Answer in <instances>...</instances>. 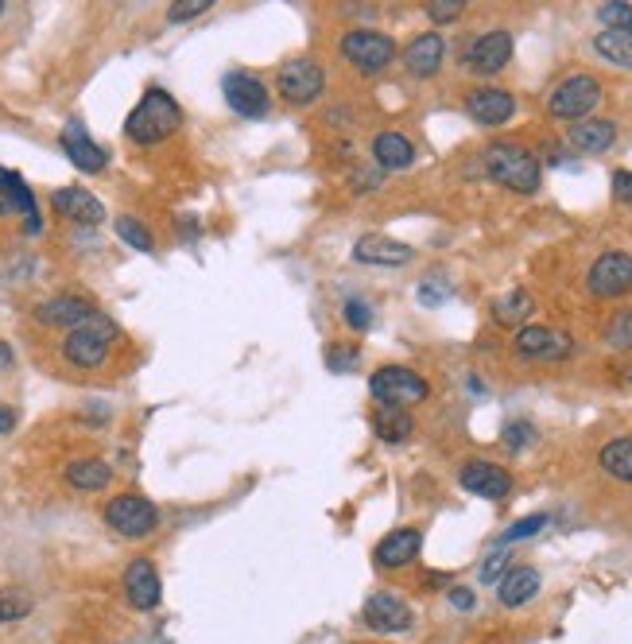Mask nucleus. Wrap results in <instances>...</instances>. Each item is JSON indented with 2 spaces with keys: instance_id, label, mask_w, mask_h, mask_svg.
<instances>
[{
  "instance_id": "c9c22d12",
  "label": "nucleus",
  "mask_w": 632,
  "mask_h": 644,
  "mask_svg": "<svg viewBox=\"0 0 632 644\" xmlns=\"http://www.w3.org/2000/svg\"><path fill=\"white\" fill-rule=\"evenodd\" d=\"M547 528V516L536 513V516H524V520H516V524H508V532L501 536V544H516V540H532L536 532Z\"/></svg>"
},
{
  "instance_id": "49530a36",
  "label": "nucleus",
  "mask_w": 632,
  "mask_h": 644,
  "mask_svg": "<svg viewBox=\"0 0 632 644\" xmlns=\"http://www.w3.org/2000/svg\"><path fill=\"white\" fill-rule=\"evenodd\" d=\"M8 365H12V346L0 342V369H8Z\"/></svg>"
},
{
  "instance_id": "f704fd0d",
  "label": "nucleus",
  "mask_w": 632,
  "mask_h": 644,
  "mask_svg": "<svg viewBox=\"0 0 632 644\" xmlns=\"http://www.w3.org/2000/svg\"><path fill=\"white\" fill-rule=\"evenodd\" d=\"M357 361H361V350L349 346V342H330V346H326V365H330L334 373H353Z\"/></svg>"
},
{
  "instance_id": "a18cd8bd",
  "label": "nucleus",
  "mask_w": 632,
  "mask_h": 644,
  "mask_svg": "<svg viewBox=\"0 0 632 644\" xmlns=\"http://www.w3.org/2000/svg\"><path fill=\"white\" fill-rule=\"evenodd\" d=\"M16 427V408H8V404H0V435H8Z\"/></svg>"
},
{
  "instance_id": "4c0bfd02",
  "label": "nucleus",
  "mask_w": 632,
  "mask_h": 644,
  "mask_svg": "<svg viewBox=\"0 0 632 644\" xmlns=\"http://www.w3.org/2000/svg\"><path fill=\"white\" fill-rule=\"evenodd\" d=\"M346 322L353 330H369L373 326V307L365 299H346Z\"/></svg>"
},
{
  "instance_id": "79ce46f5",
  "label": "nucleus",
  "mask_w": 632,
  "mask_h": 644,
  "mask_svg": "<svg viewBox=\"0 0 632 644\" xmlns=\"http://www.w3.org/2000/svg\"><path fill=\"white\" fill-rule=\"evenodd\" d=\"M505 563H508V555L505 551H497V555H489L485 563H481V582H497L501 575H505Z\"/></svg>"
},
{
  "instance_id": "1a4fd4ad",
  "label": "nucleus",
  "mask_w": 632,
  "mask_h": 644,
  "mask_svg": "<svg viewBox=\"0 0 632 644\" xmlns=\"http://www.w3.org/2000/svg\"><path fill=\"white\" fill-rule=\"evenodd\" d=\"M586 284L601 299H617V295L632 291V257L629 253H617V249L601 253L594 260V268H590V276H586Z\"/></svg>"
},
{
  "instance_id": "c85d7f7f",
  "label": "nucleus",
  "mask_w": 632,
  "mask_h": 644,
  "mask_svg": "<svg viewBox=\"0 0 632 644\" xmlns=\"http://www.w3.org/2000/svg\"><path fill=\"white\" fill-rule=\"evenodd\" d=\"M532 311H536V303H532V295H528V291H508V295H501V299L493 303V319L501 322V326L528 322Z\"/></svg>"
},
{
  "instance_id": "4be33fe9",
  "label": "nucleus",
  "mask_w": 632,
  "mask_h": 644,
  "mask_svg": "<svg viewBox=\"0 0 632 644\" xmlns=\"http://www.w3.org/2000/svg\"><path fill=\"white\" fill-rule=\"evenodd\" d=\"M443 35L439 32H423L415 35L408 43V51H404V63H408V70L415 74V78H431L439 66H443Z\"/></svg>"
},
{
  "instance_id": "6e6552de",
  "label": "nucleus",
  "mask_w": 632,
  "mask_h": 644,
  "mask_svg": "<svg viewBox=\"0 0 632 644\" xmlns=\"http://www.w3.org/2000/svg\"><path fill=\"white\" fill-rule=\"evenodd\" d=\"M322 86H326V74L315 59H291L280 66V78H276V90L291 105H311L315 97H322Z\"/></svg>"
},
{
  "instance_id": "37998d69",
  "label": "nucleus",
  "mask_w": 632,
  "mask_h": 644,
  "mask_svg": "<svg viewBox=\"0 0 632 644\" xmlns=\"http://www.w3.org/2000/svg\"><path fill=\"white\" fill-rule=\"evenodd\" d=\"M613 194H617L625 206H632V171H617V175H613Z\"/></svg>"
},
{
  "instance_id": "c03bdc74",
  "label": "nucleus",
  "mask_w": 632,
  "mask_h": 644,
  "mask_svg": "<svg viewBox=\"0 0 632 644\" xmlns=\"http://www.w3.org/2000/svg\"><path fill=\"white\" fill-rule=\"evenodd\" d=\"M446 598H450L454 610H474V590H470V586H454Z\"/></svg>"
},
{
  "instance_id": "aec40b11",
  "label": "nucleus",
  "mask_w": 632,
  "mask_h": 644,
  "mask_svg": "<svg viewBox=\"0 0 632 644\" xmlns=\"http://www.w3.org/2000/svg\"><path fill=\"white\" fill-rule=\"evenodd\" d=\"M90 315H94V307L86 299H78V295H55V299L35 307V319L43 322V326H66V330L82 326Z\"/></svg>"
},
{
  "instance_id": "7ed1b4c3",
  "label": "nucleus",
  "mask_w": 632,
  "mask_h": 644,
  "mask_svg": "<svg viewBox=\"0 0 632 644\" xmlns=\"http://www.w3.org/2000/svg\"><path fill=\"white\" fill-rule=\"evenodd\" d=\"M113 342H117V322L94 311L82 326H74V330L66 334L63 357L74 365V369H97V365H105Z\"/></svg>"
},
{
  "instance_id": "a878e982",
  "label": "nucleus",
  "mask_w": 632,
  "mask_h": 644,
  "mask_svg": "<svg viewBox=\"0 0 632 644\" xmlns=\"http://www.w3.org/2000/svg\"><path fill=\"white\" fill-rule=\"evenodd\" d=\"M66 482L74 485V489H82V493H97V489H105V485L113 482V470L101 458H74L66 466Z\"/></svg>"
},
{
  "instance_id": "412c9836",
  "label": "nucleus",
  "mask_w": 632,
  "mask_h": 644,
  "mask_svg": "<svg viewBox=\"0 0 632 644\" xmlns=\"http://www.w3.org/2000/svg\"><path fill=\"white\" fill-rule=\"evenodd\" d=\"M353 257L361 264H380V268H396V264H408L411 260V245L404 241H392V237H380V233H369L353 245Z\"/></svg>"
},
{
  "instance_id": "9b49d317",
  "label": "nucleus",
  "mask_w": 632,
  "mask_h": 644,
  "mask_svg": "<svg viewBox=\"0 0 632 644\" xmlns=\"http://www.w3.org/2000/svg\"><path fill=\"white\" fill-rule=\"evenodd\" d=\"M365 625H369L373 633H408L411 606L400 598V594H392V590H377V594H369V602H365Z\"/></svg>"
},
{
  "instance_id": "ddd939ff",
  "label": "nucleus",
  "mask_w": 632,
  "mask_h": 644,
  "mask_svg": "<svg viewBox=\"0 0 632 644\" xmlns=\"http://www.w3.org/2000/svg\"><path fill=\"white\" fill-rule=\"evenodd\" d=\"M508 59H512V35H508L505 28L477 35L474 43L466 47V66H470L474 74H497V70H505L508 66Z\"/></svg>"
},
{
  "instance_id": "6ab92c4d",
  "label": "nucleus",
  "mask_w": 632,
  "mask_h": 644,
  "mask_svg": "<svg viewBox=\"0 0 632 644\" xmlns=\"http://www.w3.org/2000/svg\"><path fill=\"white\" fill-rule=\"evenodd\" d=\"M63 152L70 156V163H74L78 171H86V175L105 171V160H109V156H105V148H97L78 121H70V125L63 129Z\"/></svg>"
},
{
  "instance_id": "2eb2a0df",
  "label": "nucleus",
  "mask_w": 632,
  "mask_h": 644,
  "mask_svg": "<svg viewBox=\"0 0 632 644\" xmlns=\"http://www.w3.org/2000/svg\"><path fill=\"white\" fill-rule=\"evenodd\" d=\"M466 113L474 117L477 125H505L512 121V113H516V97L508 94V90H497V86H481V90H470L466 94Z\"/></svg>"
},
{
  "instance_id": "09e8293b",
  "label": "nucleus",
  "mask_w": 632,
  "mask_h": 644,
  "mask_svg": "<svg viewBox=\"0 0 632 644\" xmlns=\"http://www.w3.org/2000/svg\"><path fill=\"white\" fill-rule=\"evenodd\" d=\"M0 12H4V0H0Z\"/></svg>"
},
{
  "instance_id": "393cba45",
  "label": "nucleus",
  "mask_w": 632,
  "mask_h": 644,
  "mask_svg": "<svg viewBox=\"0 0 632 644\" xmlns=\"http://www.w3.org/2000/svg\"><path fill=\"white\" fill-rule=\"evenodd\" d=\"M536 594H539V571H532V567H512L505 579H501V606H508V610L528 606Z\"/></svg>"
},
{
  "instance_id": "4468645a",
  "label": "nucleus",
  "mask_w": 632,
  "mask_h": 644,
  "mask_svg": "<svg viewBox=\"0 0 632 644\" xmlns=\"http://www.w3.org/2000/svg\"><path fill=\"white\" fill-rule=\"evenodd\" d=\"M125 598L132 610H156L159 598H163V586H159L156 563L152 559H132L125 571Z\"/></svg>"
},
{
  "instance_id": "e433bc0d",
  "label": "nucleus",
  "mask_w": 632,
  "mask_h": 644,
  "mask_svg": "<svg viewBox=\"0 0 632 644\" xmlns=\"http://www.w3.org/2000/svg\"><path fill=\"white\" fill-rule=\"evenodd\" d=\"M532 443H536V427H532V423L516 419V423H508V427H505V447H508V451H524V447H532Z\"/></svg>"
},
{
  "instance_id": "a211bd4d",
  "label": "nucleus",
  "mask_w": 632,
  "mask_h": 644,
  "mask_svg": "<svg viewBox=\"0 0 632 644\" xmlns=\"http://www.w3.org/2000/svg\"><path fill=\"white\" fill-rule=\"evenodd\" d=\"M51 206L70 218V222H78V226H101L105 222V206L97 202L90 191H82V187H63V191L51 194Z\"/></svg>"
},
{
  "instance_id": "39448f33",
  "label": "nucleus",
  "mask_w": 632,
  "mask_h": 644,
  "mask_svg": "<svg viewBox=\"0 0 632 644\" xmlns=\"http://www.w3.org/2000/svg\"><path fill=\"white\" fill-rule=\"evenodd\" d=\"M369 392L377 396L380 404H392V408H408L427 400V381L408 369V365H380L377 373L369 377Z\"/></svg>"
},
{
  "instance_id": "c756f323",
  "label": "nucleus",
  "mask_w": 632,
  "mask_h": 644,
  "mask_svg": "<svg viewBox=\"0 0 632 644\" xmlns=\"http://www.w3.org/2000/svg\"><path fill=\"white\" fill-rule=\"evenodd\" d=\"M594 51H598L601 59H609L613 66H625V70H632V39H629V35L601 32L598 39H594Z\"/></svg>"
},
{
  "instance_id": "5701e85b",
  "label": "nucleus",
  "mask_w": 632,
  "mask_h": 644,
  "mask_svg": "<svg viewBox=\"0 0 632 644\" xmlns=\"http://www.w3.org/2000/svg\"><path fill=\"white\" fill-rule=\"evenodd\" d=\"M570 144H574L578 152H590V156L609 152V148L617 144V125H613V121H574Z\"/></svg>"
},
{
  "instance_id": "473e14b6",
  "label": "nucleus",
  "mask_w": 632,
  "mask_h": 644,
  "mask_svg": "<svg viewBox=\"0 0 632 644\" xmlns=\"http://www.w3.org/2000/svg\"><path fill=\"white\" fill-rule=\"evenodd\" d=\"M28 613H32V598H28V590H16V586L0 590V625L20 621V617H28Z\"/></svg>"
},
{
  "instance_id": "cd10ccee",
  "label": "nucleus",
  "mask_w": 632,
  "mask_h": 644,
  "mask_svg": "<svg viewBox=\"0 0 632 644\" xmlns=\"http://www.w3.org/2000/svg\"><path fill=\"white\" fill-rule=\"evenodd\" d=\"M598 462L605 474H613V478H621V482H632V435H621V439L605 443L598 454Z\"/></svg>"
},
{
  "instance_id": "7c9ffc66",
  "label": "nucleus",
  "mask_w": 632,
  "mask_h": 644,
  "mask_svg": "<svg viewBox=\"0 0 632 644\" xmlns=\"http://www.w3.org/2000/svg\"><path fill=\"white\" fill-rule=\"evenodd\" d=\"M113 229H117V237H121L125 245H132L136 253H152V249H156V241H152V233L144 229V222H136V218H128V214H121V218L113 222Z\"/></svg>"
},
{
  "instance_id": "bb28decb",
  "label": "nucleus",
  "mask_w": 632,
  "mask_h": 644,
  "mask_svg": "<svg viewBox=\"0 0 632 644\" xmlns=\"http://www.w3.org/2000/svg\"><path fill=\"white\" fill-rule=\"evenodd\" d=\"M373 427H377V435L384 443H404L411 439V431H415V423L404 408H392V404H380L377 412H373Z\"/></svg>"
},
{
  "instance_id": "20e7f679",
  "label": "nucleus",
  "mask_w": 632,
  "mask_h": 644,
  "mask_svg": "<svg viewBox=\"0 0 632 644\" xmlns=\"http://www.w3.org/2000/svg\"><path fill=\"white\" fill-rule=\"evenodd\" d=\"M105 524H109L113 532H121L125 540H144V536L156 532L159 513H156V505H152L148 497H140V493H117V497L105 505Z\"/></svg>"
},
{
  "instance_id": "a19ab883",
  "label": "nucleus",
  "mask_w": 632,
  "mask_h": 644,
  "mask_svg": "<svg viewBox=\"0 0 632 644\" xmlns=\"http://www.w3.org/2000/svg\"><path fill=\"white\" fill-rule=\"evenodd\" d=\"M210 8V0H183V4H175L171 12H167V20L171 24H183V20H194V16H202Z\"/></svg>"
},
{
  "instance_id": "423d86ee",
  "label": "nucleus",
  "mask_w": 632,
  "mask_h": 644,
  "mask_svg": "<svg viewBox=\"0 0 632 644\" xmlns=\"http://www.w3.org/2000/svg\"><path fill=\"white\" fill-rule=\"evenodd\" d=\"M342 55L357 66L361 74H380L384 66L396 59V43L377 28H353L342 35Z\"/></svg>"
},
{
  "instance_id": "b1692460",
  "label": "nucleus",
  "mask_w": 632,
  "mask_h": 644,
  "mask_svg": "<svg viewBox=\"0 0 632 644\" xmlns=\"http://www.w3.org/2000/svg\"><path fill=\"white\" fill-rule=\"evenodd\" d=\"M373 156L384 171H404L415 163V148H411V140L404 132H380L377 140H373Z\"/></svg>"
},
{
  "instance_id": "2f4dec72",
  "label": "nucleus",
  "mask_w": 632,
  "mask_h": 644,
  "mask_svg": "<svg viewBox=\"0 0 632 644\" xmlns=\"http://www.w3.org/2000/svg\"><path fill=\"white\" fill-rule=\"evenodd\" d=\"M598 20L605 24V32L629 35L632 39V4H617V0H609V4H601L598 8Z\"/></svg>"
},
{
  "instance_id": "72a5a7b5",
  "label": "nucleus",
  "mask_w": 632,
  "mask_h": 644,
  "mask_svg": "<svg viewBox=\"0 0 632 644\" xmlns=\"http://www.w3.org/2000/svg\"><path fill=\"white\" fill-rule=\"evenodd\" d=\"M605 342H609L613 350H632V307H625V311L613 315V322L605 326Z\"/></svg>"
},
{
  "instance_id": "f257e3e1",
  "label": "nucleus",
  "mask_w": 632,
  "mask_h": 644,
  "mask_svg": "<svg viewBox=\"0 0 632 644\" xmlns=\"http://www.w3.org/2000/svg\"><path fill=\"white\" fill-rule=\"evenodd\" d=\"M179 125H183V109L175 105V97L167 94V90H159V86H152L148 94L140 97V105L128 113L125 136L132 144L152 148V144H163L167 136H175Z\"/></svg>"
},
{
  "instance_id": "dca6fc26",
  "label": "nucleus",
  "mask_w": 632,
  "mask_h": 644,
  "mask_svg": "<svg viewBox=\"0 0 632 644\" xmlns=\"http://www.w3.org/2000/svg\"><path fill=\"white\" fill-rule=\"evenodd\" d=\"M516 354L536 357V361H555V357L570 354V338L563 330H551V326H524L516 334Z\"/></svg>"
},
{
  "instance_id": "58836bf2",
  "label": "nucleus",
  "mask_w": 632,
  "mask_h": 644,
  "mask_svg": "<svg viewBox=\"0 0 632 644\" xmlns=\"http://www.w3.org/2000/svg\"><path fill=\"white\" fill-rule=\"evenodd\" d=\"M462 8H466L462 0H435V4L427 8V16H431L435 24H450V20H458V16H462Z\"/></svg>"
},
{
  "instance_id": "9d476101",
  "label": "nucleus",
  "mask_w": 632,
  "mask_h": 644,
  "mask_svg": "<svg viewBox=\"0 0 632 644\" xmlns=\"http://www.w3.org/2000/svg\"><path fill=\"white\" fill-rule=\"evenodd\" d=\"M222 90H225V101H229V109L237 113V117H264L268 113V90H264V82L253 78V74H245V70H229L222 78Z\"/></svg>"
},
{
  "instance_id": "de8ad7c7",
  "label": "nucleus",
  "mask_w": 632,
  "mask_h": 644,
  "mask_svg": "<svg viewBox=\"0 0 632 644\" xmlns=\"http://www.w3.org/2000/svg\"><path fill=\"white\" fill-rule=\"evenodd\" d=\"M0 214H12V202H8V194L0 191Z\"/></svg>"
},
{
  "instance_id": "f03ea898",
  "label": "nucleus",
  "mask_w": 632,
  "mask_h": 644,
  "mask_svg": "<svg viewBox=\"0 0 632 644\" xmlns=\"http://www.w3.org/2000/svg\"><path fill=\"white\" fill-rule=\"evenodd\" d=\"M485 171L508 187V191L516 194H536L539 191V160L528 152V148H520V144H489L485 148Z\"/></svg>"
},
{
  "instance_id": "f8f14e48",
  "label": "nucleus",
  "mask_w": 632,
  "mask_h": 644,
  "mask_svg": "<svg viewBox=\"0 0 632 644\" xmlns=\"http://www.w3.org/2000/svg\"><path fill=\"white\" fill-rule=\"evenodd\" d=\"M458 482H462L466 493H477V497H485V501H501V497H508V489H512L508 470H501L497 462H485V458L466 462V466L458 470Z\"/></svg>"
},
{
  "instance_id": "0eeeda50",
  "label": "nucleus",
  "mask_w": 632,
  "mask_h": 644,
  "mask_svg": "<svg viewBox=\"0 0 632 644\" xmlns=\"http://www.w3.org/2000/svg\"><path fill=\"white\" fill-rule=\"evenodd\" d=\"M601 101V82L594 74H574L567 82L555 86V94L547 101L551 117H563V121H586V113Z\"/></svg>"
},
{
  "instance_id": "ea45409f",
  "label": "nucleus",
  "mask_w": 632,
  "mask_h": 644,
  "mask_svg": "<svg viewBox=\"0 0 632 644\" xmlns=\"http://www.w3.org/2000/svg\"><path fill=\"white\" fill-rule=\"evenodd\" d=\"M446 299H450V288L439 284V280H423V284H419V303H423V307H439Z\"/></svg>"
},
{
  "instance_id": "f3484780",
  "label": "nucleus",
  "mask_w": 632,
  "mask_h": 644,
  "mask_svg": "<svg viewBox=\"0 0 632 644\" xmlns=\"http://www.w3.org/2000/svg\"><path fill=\"white\" fill-rule=\"evenodd\" d=\"M419 548H423V536H419L415 528H396V532H388V536L377 544V551H373V563H377V567H384V571H396V567H408V563H415Z\"/></svg>"
}]
</instances>
